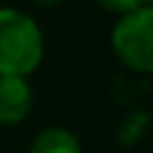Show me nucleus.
<instances>
[{"label": "nucleus", "instance_id": "nucleus-1", "mask_svg": "<svg viewBox=\"0 0 153 153\" xmlns=\"http://www.w3.org/2000/svg\"><path fill=\"white\" fill-rule=\"evenodd\" d=\"M43 59L40 27L16 8H0V75L27 78Z\"/></svg>", "mask_w": 153, "mask_h": 153}, {"label": "nucleus", "instance_id": "nucleus-2", "mask_svg": "<svg viewBox=\"0 0 153 153\" xmlns=\"http://www.w3.org/2000/svg\"><path fill=\"white\" fill-rule=\"evenodd\" d=\"M113 51L134 73L153 70V8L143 5L132 13H124L113 27Z\"/></svg>", "mask_w": 153, "mask_h": 153}, {"label": "nucleus", "instance_id": "nucleus-3", "mask_svg": "<svg viewBox=\"0 0 153 153\" xmlns=\"http://www.w3.org/2000/svg\"><path fill=\"white\" fill-rule=\"evenodd\" d=\"M32 91L22 75H0V124L13 126L30 116Z\"/></svg>", "mask_w": 153, "mask_h": 153}, {"label": "nucleus", "instance_id": "nucleus-4", "mask_svg": "<svg viewBox=\"0 0 153 153\" xmlns=\"http://www.w3.org/2000/svg\"><path fill=\"white\" fill-rule=\"evenodd\" d=\"M27 153H81V143L75 140L73 132L62 129V126H51V129H43Z\"/></svg>", "mask_w": 153, "mask_h": 153}, {"label": "nucleus", "instance_id": "nucleus-5", "mask_svg": "<svg viewBox=\"0 0 153 153\" xmlns=\"http://www.w3.org/2000/svg\"><path fill=\"white\" fill-rule=\"evenodd\" d=\"M105 11H113V13H132V11H137V8H143V5H148V0H97Z\"/></svg>", "mask_w": 153, "mask_h": 153}, {"label": "nucleus", "instance_id": "nucleus-6", "mask_svg": "<svg viewBox=\"0 0 153 153\" xmlns=\"http://www.w3.org/2000/svg\"><path fill=\"white\" fill-rule=\"evenodd\" d=\"M32 3H38V5H56L59 0H32Z\"/></svg>", "mask_w": 153, "mask_h": 153}]
</instances>
